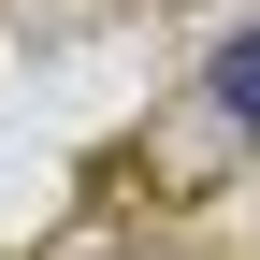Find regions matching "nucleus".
Segmentation results:
<instances>
[{"mask_svg":"<svg viewBox=\"0 0 260 260\" xmlns=\"http://www.w3.org/2000/svg\"><path fill=\"white\" fill-rule=\"evenodd\" d=\"M217 102H232V116H260V29H246L232 58H217Z\"/></svg>","mask_w":260,"mask_h":260,"instance_id":"f257e3e1","label":"nucleus"}]
</instances>
